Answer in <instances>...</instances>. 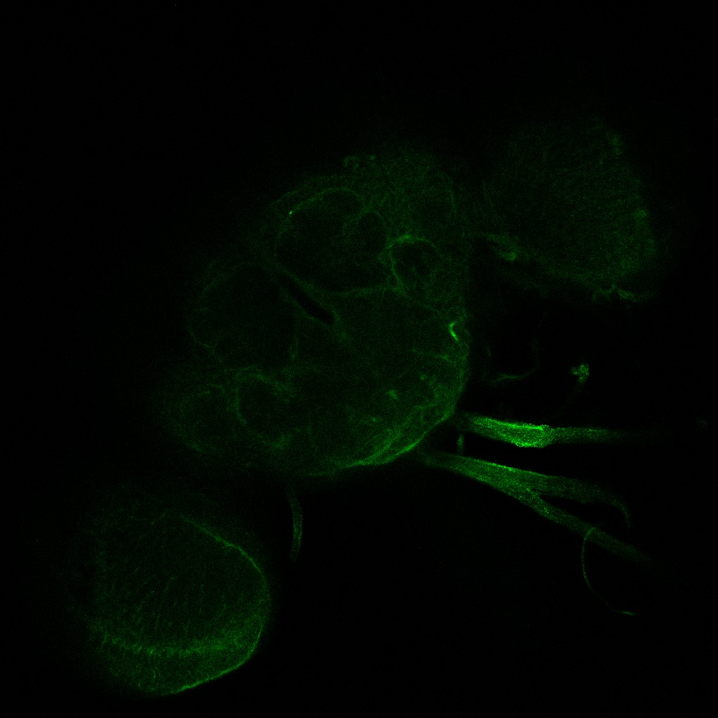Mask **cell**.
<instances>
[{
	"label": "cell",
	"instance_id": "obj_3",
	"mask_svg": "<svg viewBox=\"0 0 718 718\" xmlns=\"http://www.w3.org/2000/svg\"><path fill=\"white\" fill-rule=\"evenodd\" d=\"M346 348L334 330L299 311L290 369L338 367L348 356Z\"/></svg>",
	"mask_w": 718,
	"mask_h": 718
},
{
	"label": "cell",
	"instance_id": "obj_2",
	"mask_svg": "<svg viewBox=\"0 0 718 718\" xmlns=\"http://www.w3.org/2000/svg\"><path fill=\"white\" fill-rule=\"evenodd\" d=\"M234 401L245 428L262 440L284 433L300 407L283 380L252 372L238 375Z\"/></svg>",
	"mask_w": 718,
	"mask_h": 718
},
{
	"label": "cell",
	"instance_id": "obj_1",
	"mask_svg": "<svg viewBox=\"0 0 718 718\" xmlns=\"http://www.w3.org/2000/svg\"><path fill=\"white\" fill-rule=\"evenodd\" d=\"M299 314L280 294L214 292L190 311L187 325L228 371L279 377L292 365Z\"/></svg>",
	"mask_w": 718,
	"mask_h": 718
},
{
	"label": "cell",
	"instance_id": "obj_4",
	"mask_svg": "<svg viewBox=\"0 0 718 718\" xmlns=\"http://www.w3.org/2000/svg\"><path fill=\"white\" fill-rule=\"evenodd\" d=\"M382 292V291H381ZM342 296L330 301L344 332L355 348L376 351L381 341L379 306L382 292Z\"/></svg>",
	"mask_w": 718,
	"mask_h": 718
}]
</instances>
